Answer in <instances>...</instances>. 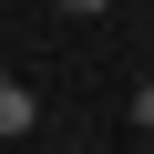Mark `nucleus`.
<instances>
[{
  "label": "nucleus",
  "instance_id": "nucleus-2",
  "mask_svg": "<svg viewBox=\"0 0 154 154\" xmlns=\"http://www.w3.org/2000/svg\"><path fill=\"white\" fill-rule=\"evenodd\" d=\"M134 123H144V134H154V82H144V93H134Z\"/></svg>",
  "mask_w": 154,
  "mask_h": 154
},
{
  "label": "nucleus",
  "instance_id": "nucleus-1",
  "mask_svg": "<svg viewBox=\"0 0 154 154\" xmlns=\"http://www.w3.org/2000/svg\"><path fill=\"white\" fill-rule=\"evenodd\" d=\"M31 123H41V103H31V93H21V82H11V72H0V144H21V134H31Z\"/></svg>",
  "mask_w": 154,
  "mask_h": 154
},
{
  "label": "nucleus",
  "instance_id": "nucleus-3",
  "mask_svg": "<svg viewBox=\"0 0 154 154\" xmlns=\"http://www.w3.org/2000/svg\"><path fill=\"white\" fill-rule=\"evenodd\" d=\"M62 11H113V0H62Z\"/></svg>",
  "mask_w": 154,
  "mask_h": 154
}]
</instances>
